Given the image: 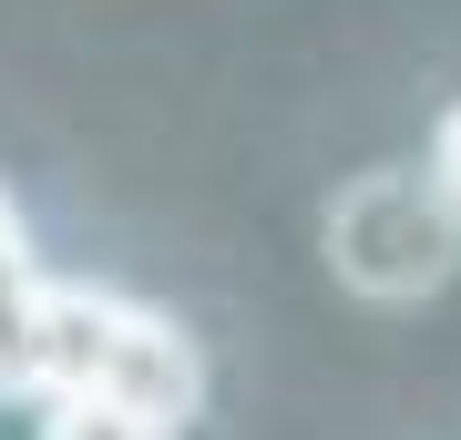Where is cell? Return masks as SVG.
Here are the masks:
<instances>
[{"label": "cell", "instance_id": "277c9868", "mask_svg": "<svg viewBox=\"0 0 461 440\" xmlns=\"http://www.w3.org/2000/svg\"><path fill=\"white\" fill-rule=\"evenodd\" d=\"M32 297H41V266H32V236H21V205L0 195V390H11V348H21Z\"/></svg>", "mask_w": 461, "mask_h": 440}, {"label": "cell", "instance_id": "6da1fadb", "mask_svg": "<svg viewBox=\"0 0 461 440\" xmlns=\"http://www.w3.org/2000/svg\"><path fill=\"white\" fill-rule=\"evenodd\" d=\"M461 256V205L441 195V175H400L379 164L329 205V266L359 297H430Z\"/></svg>", "mask_w": 461, "mask_h": 440}, {"label": "cell", "instance_id": "3957f363", "mask_svg": "<svg viewBox=\"0 0 461 440\" xmlns=\"http://www.w3.org/2000/svg\"><path fill=\"white\" fill-rule=\"evenodd\" d=\"M41 440H185V430L144 420V409L103 400V390H72V400H41Z\"/></svg>", "mask_w": 461, "mask_h": 440}, {"label": "cell", "instance_id": "7a4b0ae2", "mask_svg": "<svg viewBox=\"0 0 461 440\" xmlns=\"http://www.w3.org/2000/svg\"><path fill=\"white\" fill-rule=\"evenodd\" d=\"M93 390L123 400V409H144V420H165V430H185V420H195V400H205V359H195V338H185L165 308L123 297L113 348H103V379H93Z\"/></svg>", "mask_w": 461, "mask_h": 440}, {"label": "cell", "instance_id": "5b68a950", "mask_svg": "<svg viewBox=\"0 0 461 440\" xmlns=\"http://www.w3.org/2000/svg\"><path fill=\"white\" fill-rule=\"evenodd\" d=\"M430 175H441V195L461 205V103L441 113V133H430Z\"/></svg>", "mask_w": 461, "mask_h": 440}]
</instances>
